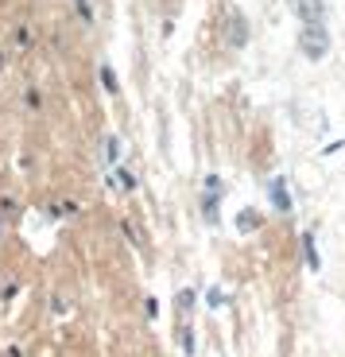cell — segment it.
Wrapping results in <instances>:
<instances>
[{
    "instance_id": "cell-3",
    "label": "cell",
    "mask_w": 345,
    "mask_h": 357,
    "mask_svg": "<svg viewBox=\"0 0 345 357\" xmlns=\"http://www.w3.org/2000/svg\"><path fill=\"white\" fill-rule=\"evenodd\" d=\"M291 12L302 24H322L326 20V0H291Z\"/></svg>"
},
{
    "instance_id": "cell-5",
    "label": "cell",
    "mask_w": 345,
    "mask_h": 357,
    "mask_svg": "<svg viewBox=\"0 0 345 357\" xmlns=\"http://www.w3.org/2000/svg\"><path fill=\"white\" fill-rule=\"evenodd\" d=\"M101 82H105V89H109V93H116V78H113V70H109V66L101 70Z\"/></svg>"
},
{
    "instance_id": "cell-6",
    "label": "cell",
    "mask_w": 345,
    "mask_h": 357,
    "mask_svg": "<svg viewBox=\"0 0 345 357\" xmlns=\"http://www.w3.org/2000/svg\"><path fill=\"white\" fill-rule=\"evenodd\" d=\"M240 229H256V214L248 210V214H240Z\"/></svg>"
},
{
    "instance_id": "cell-2",
    "label": "cell",
    "mask_w": 345,
    "mask_h": 357,
    "mask_svg": "<svg viewBox=\"0 0 345 357\" xmlns=\"http://www.w3.org/2000/svg\"><path fill=\"white\" fill-rule=\"evenodd\" d=\"M225 43H229V47H245L248 43V24L240 20L237 8L225 12Z\"/></svg>"
},
{
    "instance_id": "cell-1",
    "label": "cell",
    "mask_w": 345,
    "mask_h": 357,
    "mask_svg": "<svg viewBox=\"0 0 345 357\" xmlns=\"http://www.w3.org/2000/svg\"><path fill=\"white\" fill-rule=\"evenodd\" d=\"M299 51L307 54V63H322V59L330 54V31H326V24H302Z\"/></svg>"
},
{
    "instance_id": "cell-4",
    "label": "cell",
    "mask_w": 345,
    "mask_h": 357,
    "mask_svg": "<svg viewBox=\"0 0 345 357\" xmlns=\"http://www.w3.org/2000/svg\"><path fill=\"white\" fill-rule=\"evenodd\" d=\"M272 202L279 206V210H291V198H287V190H284V183H279V178L272 183Z\"/></svg>"
}]
</instances>
